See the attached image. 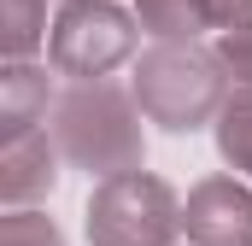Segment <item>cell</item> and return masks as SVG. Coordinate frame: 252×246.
Listing matches in <instances>:
<instances>
[{
  "label": "cell",
  "instance_id": "52a82bcc",
  "mask_svg": "<svg viewBox=\"0 0 252 246\" xmlns=\"http://www.w3.org/2000/svg\"><path fill=\"white\" fill-rule=\"evenodd\" d=\"M47 123V70L30 59H12L0 76V135H24Z\"/></svg>",
  "mask_w": 252,
  "mask_h": 246
},
{
  "label": "cell",
  "instance_id": "ba28073f",
  "mask_svg": "<svg viewBox=\"0 0 252 246\" xmlns=\"http://www.w3.org/2000/svg\"><path fill=\"white\" fill-rule=\"evenodd\" d=\"M135 18L158 41H193L199 30H217L211 24V0H135Z\"/></svg>",
  "mask_w": 252,
  "mask_h": 246
},
{
  "label": "cell",
  "instance_id": "4fadbf2b",
  "mask_svg": "<svg viewBox=\"0 0 252 246\" xmlns=\"http://www.w3.org/2000/svg\"><path fill=\"white\" fill-rule=\"evenodd\" d=\"M211 24H217V30H241V24H252V0H211Z\"/></svg>",
  "mask_w": 252,
  "mask_h": 246
},
{
  "label": "cell",
  "instance_id": "6da1fadb",
  "mask_svg": "<svg viewBox=\"0 0 252 246\" xmlns=\"http://www.w3.org/2000/svg\"><path fill=\"white\" fill-rule=\"evenodd\" d=\"M141 100L135 88H118V82H76L70 94L53 100V141L59 153L88 170V176H124V170H141L147 158V129H141Z\"/></svg>",
  "mask_w": 252,
  "mask_h": 246
},
{
  "label": "cell",
  "instance_id": "8992f818",
  "mask_svg": "<svg viewBox=\"0 0 252 246\" xmlns=\"http://www.w3.org/2000/svg\"><path fill=\"white\" fill-rule=\"evenodd\" d=\"M59 141H47V129H24V135H6L0 147V199L6 211L12 205H35L59 187Z\"/></svg>",
  "mask_w": 252,
  "mask_h": 246
},
{
  "label": "cell",
  "instance_id": "9c48e42d",
  "mask_svg": "<svg viewBox=\"0 0 252 246\" xmlns=\"http://www.w3.org/2000/svg\"><path fill=\"white\" fill-rule=\"evenodd\" d=\"M47 0H0V41L6 59H35L47 47Z\"/></svg>",
  "mask_w": 252,
  "mask_h": 246
},
{
  "label": "cell",
  "instance_id": "5b68a950",
  "mask_svg": "<svg viewBox=\"0 0 252 246\" xmlns=\"http://www.w3.org/2000/svg\"><path fill=\"white\" fill-rule=\"evenodd\" d=\"M193 246H252V187L235 176H205L182 205Z\"/></svg>",
  "mask_w": 252,
  "mask_h": 246
},
{
  "label": "cell",
  "instance_id": "3957f363",
  "mask_svg": "<svg viewBox=\"0 0 252 246\" xmlns=\"http://www.w3.org/2000/svg\"><path fill=\"white\" fill-rule=\"evenodd\" d=\"M182 235V199L170 182L124 170L88 193V241L94 246H170Z\"/></svg>",
  "mask_w": 252,
  "mask_h": 246
},
{
  "label": "cell",
  "instance_id": "277c9868",
  "mask_svg": "<svg viewBox=\"0 0 252 246\" xmlns=\"http://www.w3.org/2000/svg\"><path fill=\"white\" fill-rule=\"evenodd\" d=\"M135 41L141 18H129L118 0H64L47 35V64L76 82H100L135 59Z\"/></svg>",
  "mask_w": 252,
  "mask_h": 246
},
{
  "label": "cell",
  "instance_id": "8fae6325",
  "mask_svg": "<svg viewBox=\"0 0 252 246\" xmlns=\"http://www.w3.org/2000/svg\"><path fill=\"white\" fill-rule=\"evenodd\" d=\"M0 246H64V235H59L53 217H41L30 205H12L0 217Z\"/></svg>",
  "mask_w": 252,
  "mask_h": 246
},
{
  "label": "cell",
  "instance_id": "7a4b0ae2",
  "mask_svg": "<svg viewBox=\"0 0 252 246\" xmlns=\"http://www.w3.org/2000/svg\"><path fill=\"white\" fill-rule=\"evenodd\" d=\"M229 70L217 59V47H193V41H158L135 59V100L147 123L170 129V135H193L205 123H217L223 100H229Z\"/></svg>",
  "mask_w": 252,
  "mask_h": 246
},
{
  "label": "cell",
  "instance_id": "30bf717a",
  "mask_svg": "<svg viewBox=\"0 0 252 246\" xmlns=\"http://www.w3.org/2000/svg\"><path fill=\"white\" fill-rule=\"evenodd\" d=\"M217 153L241 176H252V88H235L223 100V112H217Z\"/></svg>",
  "mask_w": 252,
  "mask_h": 246
},
{
  "label": "cell",
  "instance_id": "7c38bea8",
  "mask_svg": "<svg viewBox=\"0 0 252 246\" xmlns=\"http://www.w3.org/2000/svg\"><path fill=\"white\" fill-rule=\"evenodd\" d=\"M217 59H223V70H229L235 88H252V24L217 35Z\"/></svg>",
  "mask_w": 252,
  "mask_h": 246
}]
</instances>
